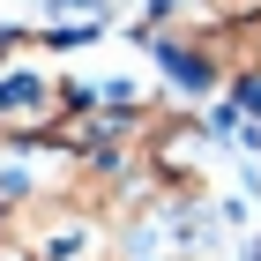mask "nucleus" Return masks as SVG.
Returning a JSON list of instances; mask_svg holds the SVG:
<instances>
[{
  "label": "nucleus",
  "instance_id": "nucleus-2",
  "mask_svg": "<svg viewBox=\"0 0 261 261\" xmlns=\"http://www.w3.org/2000/svg\"><path fill=\"white\" fill-rule=\"evenodd\" d=\"M75 261H82V254H75Z\"/></svg>",
  "mask_w": 261,
  "mask_h": 261
},
{
  "label": "nucleus",
  "instance_id": "nucleus-1",
  "mask_svg": "<svg viewBox=\"0 0 261 261\" xmlns=\"http://www.w3.org/2000/svg\"><path fill=\"white\" fill-rule=\"evenodd\" d=\"M75 120V82L30 45H0V142H60Z\"/></svg>",
  "mask_w": 261,
  "mask_h": 261
}]
</instances>
